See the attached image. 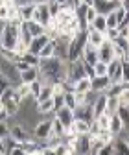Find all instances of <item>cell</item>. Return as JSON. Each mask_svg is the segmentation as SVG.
<instances>
[{
	"instance_id": "cell-19",
	"label": "cell",
	"mask_w": 129,
	"mask_h": 155,
	"mask_svg": "<svg viewBox=\"0 0 129 155\" xmlns=\"http://www.w3.org/2000/svg\"><path fill=\"white\" fill-rule=\"evenodd\" d=\"M124 129H127L125 126H124V122L120 120V116L114 113V114H111V120H109V131L114 135V137H118V135L124 131Z\"/></svg>"
},
{
	"instance_id": "cell-29",
	"label": "cell",
	"mask_w": 129,
	"mask_h": 155,
	"mask_svg": "<svg viewBox=\"0 0 129 155\" xmlns=\"http://www.w3.org/2000/svg\"><path fill=\"white\" fill-rule=\"evenodd\" d=\"M15 91H17V94H18V98H21V100H24V98H28V96H31L30 83H24V81H21L18 85H15Z\"/></svg>"
},
{
	"instance_id": "cell-31",
	"label": "cell",
	"mask_w": 129,
	"mask_h": 155,
	"mask_svg": "<svg viewBox=\"0 0 129 155\" xmlns=\"http://www.w3.org/2000/svg\"><path fill=\"white\" fill-rule=\"evenodd\" d=\"M116 114L120 116V120L124 122V126L129 129V107L127 105H120L118 111H116Z\"/></svg>"
},
{
	"instance_id": "cell-43",
	"label": "cell",
	"mask_w": 129,
	"mask_h": 155,
	"mask_svg": "<svg viewBox=\"0 0 129 155\" xmlns=\"http://www.w3.org/2000/svg\"><path fill=\"white\" fill-rule=\"evenodd\" d=\"M9 124L6 122V120H0V139H6V137H9Z\"/></svg>"
},
{
	"instance_id": "cell-36",
	"label": "cell",
	"mask_w": 129,
	"mask_h": 155,
	"mask_svg": "<svg viewBox=\"0 0 129 155\" xmlns=\"http://www.w3.org/2000/svg\"><path fill=\"white\" fill-rule=\"evenodd\" d=\"M96 15H98V11H96V8L94 6H87V9H85V24H90L92 21L96 18Z\"/></svg>"
},
{
	"instance_id": "cell-16",
	"label": "cell",
	"mask_w": 129,
	"mask_h": 155,
	"mask_svg": "<svg viewBox=\"0 0 129 155\" xmlns=\"http://www.w3.org/2000/svg\"><path fill=\"white\" fill-rule=\"evenodd\" d=\"M48 41H50L48 33L39 35V37H33V39H31V43H30V46H28V52H31V54H37V55H39V52L43 50V46H44Z\"/></svg>"
},
{
	"instance_id": "cell-25",
	"label": "cell",
	"mask_w": 129,
	"mask_h": 155,
	"mask_svg": "<svg viewBox=\"0 0 129 155\" xmlns=\"http://www.w3.org/2000/svg\"><path fill=\"white\" fill-rule=\"evenodd\" d=\"M53 96V92H52V83H43V89H41V92L35 96V100L37 102H44V100H48V98H52Z\"/></svg>"
},
{
	"instance_id": "cell-12",
	"label": "cell",
	"mask_w": 129,
	"mask_h": 155,
	"mask_svg": "<svg viewBox=\"0 0 129 155\" xmlns=\"http://www.w3.org/2000/svg\"><path fill=\"white\" fill-rule=\"evenodd\" d=\"M90 81H92V91H96V92H107L111 83H113L109 76H94V78H90Z\"/></svg>"
},
{
	"instance_id": "cell-27",
	"label": "cell",
	"mask_w": 129,
	"mask_h": 155,
	"mask_svg": "<svg viewBox=\"0 0 129 155\" xmlns=\"http://www.w3.org/2000/svg\"><path fill=\"white\" fill-rule=\"evenodd\" d=\"M18 8H21V13H22L24 21H31V18H33V11H35V2H28V4H22Z\"/></svg>"
},
{
	"instance_id": "cell-23",
	"label": "cell",
	"mask_w": 129,
	"mask_h": 155,
	"mask_svg": "<svg viewBox=\"0 0 129 155\" xmlns=\"http://www.w3.org/2000/svg\"><path fill=\"white\" fill-rule=\"evenodd\" d=\"M74 91H78V92H89V91H92L90 78L85 76V78H81V80H78L76 83H74Z\"/></svg>"
},
{
	"instance_id": "cell-49",
	"label": "cell",
	"mask_w": 129,
	"mask_h": 155,
	"mask_svg": "<svg viewBox=\"0 0 129 155\" xmlns=\"http://www.w3.org/2000/svg\"><path fill=\"white\" fill-rule=\"evenodd\" d=\"M2 4H6V6H13V4H17V0H2Z\"/></svg>"
},
{
	"instance_id": "cell-3",
	"label": "cell",
	"mask_w": 129,
	"mask_h": 155,
	"mask_svg": "<svg viewBox=\"0 0 129 155\" xmlns=\"http://www.w3.org/2000/svg\"><path fill=\"white\" fill-rule=\"evenodd\" d=\"M52 120H53V118H52ZM52 120L43 118L41 122H37V124H35L31 135H33V139H35L37 142H44V140L50 137V135H52Z\"/></svg>"
},
{
	"instance_id": "cell-30",
	"label": "cell",
	"mask_w": 129,
	"mask_h": 155,
	"mask_svg": "<svg viewBox=\"0 0 129 155\" xmlns=\"http://www.w3.org/2000/svg\"><path fill=\"white\" fill-rule=\"evenodd\" d=\"M114 151H116V153H129V144H127V140L116 137V139H114Z\"/></svg>"
},
{
	"instance_id": "cell-6",
	"label": "cell",
	"mask_w": 129,
	"mask_h": 155,
	"mask_svg": "<svg viewBox=\"0 0 129 155\" xmlns=\"http://www.w3.org/2000/svg\"><path fill=\"white\" fill-rule=\"evenodd\" d=\"M113 48H114V57H118V59H127L129 55V39L125 37H118L113 41Z\"/></svg>"
},
{
	"instance_id": "cell-11",
	"label": "cell",
	"mask_w": 129,
	"mask_h": 155,
	"mask_svg": "<svg viewBox=\"0 0 129 155\" xmlns=\"http://www.w3.org/2000/svg\"><path fill=\"white\" fill-rule=\"evenodd\" d=\"M74 116H76V118H81V120H87V122H92V120H94L92 105H89V104L76 105V107H74Z\"/></svg>"
},
{
	"instance_id": "cell-4",
	"label": "cell",
	"mask_w": 129,
	"mask_h": 155,
	"mask_svg": "<svg viewBox=\"0 0 129 155\" xmlns=\"http://www.w3.org/2000/svg\"><path fill=\"white\" fill-rule=\"evenodd\" d=\"M107 76L113 83H124L122 81V59L114 57L111 63H107Z\"/></svg>"
},
{
	"instance_id": "cell-38",
	"label": "cell",
	"mask_w": 129,
	"mask_h": 155,
	"mask_svg": "<svg viewBox=\"0 0 129 155\" xmlns=\"http://www.w3.org/2000/svg\"><path fill=\"white\" fill-rule=\"evenodd\" d=\"M103 33H105V39H107V41L113 43L114 39H118V37H120V28H107Z\"/></svg>"
},
{
	"instance_id": "cell-18",
	"label": "cell",
	"mask_w": 129,
	"mask_h": 155,
	"mask_svg": "<svg viewBox=\"0 0 129 155\" xmlns=\"http://www.w3.org/2000/svg\"><path fill=\"white\" fill-rule=\"evenodd\" d=\"M92 6L96 8L98 13L107 15L109 11H113V9L118 6V2H111V0H92Z\"/></svg>"
},
{
	"instance_id": "cell-9",
	"label": "cell",
	"mask_w": 129,
	"mask_h": 155,
	"mask_svg": "<svg viewBox=\"0 0 129 155\" xmlns=\"http://www.w3.org/2000/svg\"><path fill=\"white\" fill-rule=\"evenodd\" d=\"M55 116L61 120V124L65 126V127H70L72 126V122H74V109L72 107H68V105H61L57 111H55Z\"/></svg>"
},
{
	"instance_id": "cell-8",
	"label": "cell",
	"mask_w": 129,
	"mask_h": 155,
	"mask_svg": "<svg viewBox=\"0 0 129 155\" xmlns=\"http://www.w3.org/2000/svg\"><path fill=\"white\" fill-rule=\"evenodd\" d=\"M85 35H87V43H90L92 46H96V48L105 43V33L96 30V28H92V26H87Z\"/></svg>"
},
{
	"instance_id": "cell-51",
	"label": "cell",
	"mask_w": 129,
	"mask_h": 155,
	"mask_svg": "<svg viewBox=\"0 0 129 155\" xmlns=\"http://www.w3.org/2000/svg\"><path fill=\"white\" fill-rule=\"evenodd\" d=\"M33 2H35V4H48L50 0H33Z\"/></svg>"
},
{
	"instance_id": "cell-42",
	"label": "cell",
	"mask_w": 129,
	"mask_h": 155,
	"mask_svg": "<svg viewBox=\"0 0 129 155\" xmlns=\"http://www.w3.org/2000/svg\"><path fill=\"white\" fill-rule=\"evenodd\" d=\"M41 89H43V81H41V80H35V81H31V83H30L31 96H37V94L41 92Z\"/></svg>"
},
{
	"instance_id": "cell-55",
	"label": "cell",
	"mask_w": 129,
	"mask_h": 155,
	"mask_svg": "<svg viewBox=\"0 0 129 155\" xmlns=\"http://www.w3.org/2000/svg\"><path fill=\"white\" fill-rule=\"evenodd\" d=\"M116 2H122V0H116Z\"/></svg>"
},
{
	"instance_id": "cell-1",
	"label": "cell",
	"mask_w": 129,
	"mask_h": 155,
	"mask_svg": "<svg viewBox=\"0 0 129 155\" xmlns=\"http://www.w3.org/2000/svg\"><path fill=\"white\" fill-rule=\"evenodd\" d=\"M18 35H21V24L17 22H4L2 30H0V48L4 50H13Z\"/></svg>"
},
{
	"instance_id": "cell-34",
	"label": "cell",
	"mask_w": 129,
	"mask_h": 155,
	"mask_svg": "<svg viewBox=\"0 0 129 155\" xmlns=\"http://www.w3.org/2000/svg\"><path fill=\"white\" fill-rule=\"evenodd\" d=\"M96 124L100 126V129H109V120H111V114H107V113H102L100 116H96Z\"/></svg>"
},
{
	"instance_id": "cell-7",
	"label": "cell",
	"mask_w": 129,
	"mask_h": 155,
	"mask_svg": "<svg viewBox=\"0 0 129 155\" xmlns=\"http://www.w3.org/2000/svg\"><path fill=\"white\" fill-rule=\"evenodd\" d=\"M33 21H37V22H41V24L48 26V22L52 21V15H50V9H48V4H35Z\"/></svg>"
},
{
	"instance_id": "cell-22",
	"label": "cell",
	"mask_w": 129,
	"mask_h": 155,
	"mask_svg": "<svg viewBox=\"0 0 129 155\" xmlns=\"http://www.w3.org/2000/svg\"><path fill=\"white\" fill-rule=\"evenodd\" d=\"M35 80H39V67L31 65L28 70H22V72H21V81L31 83V81H35Z\"/></svg>"
},
{
	"instance_id": "cell-28",
	"label": "cell",
	"mask_w": 129,
	"mask_h": 155,
	"mask_svg": "<svg viewBox=\"0 0 129 155\" xmlns=\"http://www.w3.org/2000/svg\"><path fill=\"white\" fill-rule=\"evenodd\" d=\"M52 55H55V41H52V39H50V41L43 46V50L39 52V57H41V59H44V57H52Z\"/></svg>"
},
{
	"instance_id": "cell-33",
	"label": "cell",
	"mask_w": 129,
	"mask_h": 155,
	"mask_svg": "<svg viewBox=\"0 0 129 155\" xmlns=\"http://www.w3.org/2000/svg\"><path fill=\"white\" fill-rule=\"evenodd\" d=\"M21 59H24L26 63L35 65V67H39V63H41V57L37 55V54H31V52H26L24 55H21Z\"/></svg>"
},
{
	"instance_id": "cell-21",
	"label": "cell",
	"mask_w": 129,
	"mask_h": 155,
	"mask_svg": "<svg viewBox=\"0 0 129 155\" xmlns=\"http://www.w3.org/2000/svg\"><path fill=\"white\" fill-rule=\"evenodd\" d=\"M37 111H39L41 114H50V113H55L57 111V107H55V100L53 96L44 102H37Z\"/></svg>"
},
{
	"instance_id": "cell-26",
	"label": "cell",
	"mask_w": 129,
	"mask_h": 155,
	"mask_svg": "<svg viewBox=\"0 0 129 155\" xmlns=\"http://www.w3.org/2000/svg\"><path fill=\"white\" fill-rule=\"evenodd\" d=\"M87 26H92V28H96V30H100V31H105V30H107V18H105V15L98 13L94 21H92L90 24H87Z\"/></svg>"
},
{
	"instance_id": "cell-17",
	"label": "cell",
	"mask_w": 129,
	"mask_h": 155,
	"mask_svg": "<svg viewBox=\"0 0 129 155\" xmlns=\"http://www.w3.org/2000/svg\"><path fill=\"white\" fill-rule=\"evenodd\" d=\"M107 109V94L105 92H100L96 96V100L92 102V113H94V118L96 116H100L102 113H105Z\"/></svg>"
},
{
	"instance_id": "cell-14",
	"label": "cell",
	"mask_w": 129,
	"mask_h": 155,
	"mask_svg": "<svg viewBox=\"0 0 129 155\" xmlns=\"http://www.w3.org/2000/svg\"><path fill=\"white\" fill-rule=\"evenodd\" d=\"M74 146H76V151L78 153H90V139L89 135H78L76 139H74Z\"/></svg>"
},
{
	"instance_id": "cell-56",
	"label": "cell",
	"mask_w": 129,
	"mask_h": 155,
	"mask_svg": "<svg viewBox=\"0 0 129 155\" xmlns=\"http://www.w3.org/2000/svg\"><path fill=\"white\" fill-rule=\"evenodd\" d=\"M127 59H129V55H127Z\"/></svg>"
},
{
	"instance_id": "cell-47",
	"label": "cell",
	"mask_w": 129,
	"mask_h": 155,
	"mask_svg": "<svg viewBox=\"0 0 129 155\" xmlns=\"http://www.w3.org/2000/svg\"><path fill=\"white\" fill-rule=\"evenodd\" d=\"M120 35L125 37V39H129V22H125V24L120 26Z\"/></svg>"
},
{
	"instance_id": "cell-13",
	"label": "cell",
	"mask_w": 129,
	"mask_h": 155,
	"mask_svg": "<svg viewBox=\"0 0 129 155\" xmlns=\"http://www.w3.org/2000/svg\"><path fill=\"white\" fill-rule=\"evenodd\" d=\"M81 59H83L85 63H89V65H94V63L100 59V57H98V48L92 46L90 43H85L83 52H81Z\"/></svg>"
},
{
	"instance_id": "cell-50",
	"label": "cell",
	"mask_w": 129,
	"mask_h": 155,
	"mask_svg": "<svg viewBox=\"0 0 129 155\" xmlns=\"http://www.w3.org/2000/svg\"><path fill=\"white\" fill-rule=\"evenodd\" d=\"M4 139H0V155H4Z\"/></svg>"
},
{
	"instance_id": "cell-40",
	"label": "cell",
	"mask_w": 129,
	"mask_h": 155,
	"mask_svg": "<svg viewBox=\"0 0 129 155\" xmlns=\"http://www.w3.org/2000/svg\"><path fill=\"white\" fill-rule=\"evenodd\" d=\"M122 81L129 83V59H122Z\"/></svg>"
},
{
	"instance_id": "cell-46",
	"label": "cell",
	"mask_w": 129,
	"mask_h": 155,
	"mask_svg": "<svg viewBox=\"0 0 129 155\" xmlns=\"http://www.w3.org/2000/svg\"><path fill=\"white\" fill-rule=\"evenodd\" d=\"M30 67H31V65H30V63H26L24 59H18V61H17V68H18V72H22V70H28Z\"/></svg>"
},
{
	"instance_id": "cell-45",
	"label": "cell",
	"mask_w": 129,
	"mask_h": 155,
	"mask_svg": "<svg viewBox=\"0 0 129 155\" xmlns=\"http://www.w3.org/2000/svg\"><path fill=\"white\" fill-rule=\"evenodd\" d=\"M0 21L8 22V6L6 4H0Z\"/></svg>"
},
{
	"instance_id": "cell-5",
	"label": "cell",
	"mask_w": 129,
	"mask_h": 155,
	"mask_svg": "<svg viewBox=\"0 0 129 155\" xmlns=\"http://www.w3.org/2000/svg\"><path fill=\"white\" fill-rule=\"evenodd\" d=\"M9 137H11V139H15L17 142H24V140L33 139V135H31V131H30V129H26L22 124H13V126H11V129H9Z\"/></svg>"
},
{
	"instance_id": "cell-44",
	"label": "cell",
	"mask_w": 129,
	"mask_h": 155,
	"mask_svg": "<svg viewBox=\"0 0 129 155\" xmlns=\"http://www.w3.org/2000/svg\"><path fill=\"white\" fill-rule=\"evenodd\" d=\"M11 83H9V80H8V78L4 76V74H0V94H2L8 87H9Z\"/></svg>"
},
{
	"instance_id": "cell-41",
	"label": "cell",
	"mask_w": 129,
	"mask_h": 155,
	"mask_svg": "<svg viewBox=\"0 0 129 155\" xmlns=\"http://www.w3.org/2000/svg\"><path fill=\"white\" fill-rule=\"evenodd\" d=\"M48 9H50V15L52 17H57V13L61 11V4L55 2V0H50V2H48Z\"/></svg>"
},
{
	"instance_id": "cell-24",
	"label": "cell",
	"mask_w": 129,
	"mask_h": 155,
	"mask_svg": "<svg viewBox=\"0 0 129 155\" xmlns=\"http://www.w3.org/2000/svg\"><path fill=\"white\" fill-rule=\"evenodd\" d=\"M120 107V102H118V96L116 94H107V109L105 113L107 114H114Z\"/></svg>"
},
{
	"instance_id": "cell-15",
	"label": "cell",
	"mask_w": 129,
	"mask_h": 155,
	"mask_svg": "<svg viewBox=\"0 0 129 155\" xmlns=\"http://www.w3.org/2000/svg\"><path fill=\"white\" fill-rule=\"evenodd\" d=\"M22 24L31 33V37H39V35H44L46 33V26L41 24V22H37V21H33V18H31V21H24Z\"/></svg>"
},
{
	"instance_id": "cell-32",
	"label": "cell",
	"mask_w": 129,
	"mask_h": 155,
	"mask_svg": "<svg viewBox=\"0 0 129 155\" xmlns=\"http://www.w3.org/2000/svg\"><path fill=\"white\" fill-rule=\"evenodd\" d=\"M105 18H107V28H120V21H118V17H116L114 9L109 11V13L105 15Z\"/></svg>"
},
{
	"instance_id": "cell-35",
	"label": "cell",
	"mask_w": 129,
	"mask_h": 155,
	"mask_svg": "<svg viewBox=\"0 0 129 155\" xmlns=\"http://www.w3.org/2000/svg\"><path fill=\"white\" fill-rule=\"evenodd\" d=\"M116 96H118L120 105H127V107H129V87H127V85H124V89H122Z\"/></svg>"
},
{
	"instance_id": "cell-48",
	"label": "cell",
	"mask_w": 129,
	"mask_h": 155,
	"mask_svg": "<svg viewBox=\"0 0 129 155\" xmlns=\"http://www.w3.org/2000/svg\"><path fill=\"white\" fill-rule=\"evenodd\" d=\"M118 4H120L124 9H127V11H129V0H122V2H118Z\"/></svg>"
},
{
	"instance_id": "cell-20",
	"label": "cell",
	"mask_w": 129,
	"mask_h": 155,
	"mask_svg": "<svg viewBox=\"0 0 129 155\" xmlns=\"http://www.w3.org/2000/svg\"><path fill=\"white\" fill-rule=\"evenodd\" d=\"M72 131L76 133V135H89L90 133V122L87 120H81V118H74L72 122Z\"/></svg>"
},
{
	"instance_id": "cell-2",
	"label": "cell",
	"mask_w": 129,
	"mask_h": 155,
	"mask_svg": "<svg viewBox=\"0 0 129 155\" xmlns=\"http://www.w3.org/2000/svg\"><path fill=\"white\" fill-rule=\"evenodd\" d=\"M0 74H4L11 85H18L21 83V72L17 68V63L8 59L4 54H0Z\"/></svg>"
},
{
	"instance_id": "cell-39",
	"label": "cell",
	"mask_w": 129,
	"mask_h": 155,
	"mask_svg": "<svg viewBox=\"0 0 129 155\" xmlns=\"http://www.w3.org/2000/svg\"><path fill=\"white\" fill-rule=\"evenodd\" d=\"M65 105H68V107H76L78 104H76V94H74V91H66L65 92Z\"/></svg>"
},
{
	"instance_id": "cell-54",
	"label": "cell",
	"mask_w": 129,
	"mask_h": 155,
	"mask_svg": "<svg viewBox=\"0 0 129 155\" xmlns=\"http://www.w3.org/2000/svg\"><path fill=\"white\" fill-rule=\"evenodd\" d=\"M111 2H116V0H111Z\"/></svg>"
},
{
	"instance_id": "cell-52",
	"label": "cell",
	"mask_w": 129,
	"mask_h": 155,
	"mask_svg": "<svg viewBox=\"0 0 129 155\" xmlns=\"http://www.w3.org/2000/svg\"><path fill=\"white\" fill-rule=\"evenodd\" d=\"M55 2H59V4H65V2H66V0H55Z\"/></svg>"
},
{
	"instance_id": "cell-37",
	"label": "cell",
	"mask_w": 129,
	"mask_h": 155,
	"mask_svg": "<svg viewBox=\"0 0 129 155\" xmlns=\"http://www.w3.org/2000/svg\"><path fill=\"white\" fill-rule=\"evenodd\" d=\"M94 76H107V63L105 61H96L94 63Z\"/></svg>"
},
{
	"instance_id": "cell-10",
	"label": "cell",
	"mask_w": 129,
	"mask_h": 155,
	"mask_svg": "<svg viewBox=\"0 0 129 155\" xmlns=\"http://www.w3.org/2000/svg\"><path fill=\"white\" fill-rule=\"evenodd\" d=\"M98 57H100V61H105V63H111V61H113V59H114L113 43L105 39V43H103L102 46H98Z\"/></svg>"
},
{
	"instance_id": "cell-53",
	"label": "cell",
	"mask_w": 129,
	"mask_h": 155,
	"mask_svg": "<svg viewBox=\"0 0 129 155\" xmlns=\"http://www.w3.org/2000/svg\"><path fill=\"white\" fill-rule=\"evenodd\" d=\"M127 144H129V135H127Z\"/></svg>"
}]
</instances>
